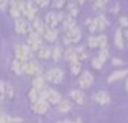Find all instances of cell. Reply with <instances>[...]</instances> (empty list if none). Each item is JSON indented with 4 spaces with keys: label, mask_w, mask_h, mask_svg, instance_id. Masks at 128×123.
Masks as SVG:
<instances>
[{
    "label": "cell",
    "mask_w": 128,
    "mask_h": 123,
    "mask_svg": "<svg viewBox=\"0 0 128 123\" xmlns=\"http://www.w3.org/2000/svg\"><path fill=\"white\" fill-rule=\"evenodd\" d=\"M15 58L23 63L32 60V50L28 47V44H18L15 47Z\"/></svg>",
    "instance_id": "1"
},
{
    "label": "cell",
    "mask_w": 128,
    "mask_h": 123,
    "mask_svg": "<svg viewBox=\"0 0 128 123\" xmlns=\"http://www.w3.org/2000/svg\"><path fill=\"white\" fill-rule=\"evenodd\" d=\"M63 70L58 68V66H55V68H50L49 71L44 75V78H46V81H50L54 83V84H60V83L63 81Z\"/></svg>",
    "instance_id": "2"
},
{
    "label": "cell",
    "mask_w": 128,
    "mask_h": 123,
    "mask_svg": "<svg viewBox=\"0 0 128 123\" xmlns=\"http://www.w3.org/2000/svg\"><path fill=\"white\" fill-rule=\"evenodd\" d=\"M38 10H39V6L34 3V0H28V2H26V8H24V11L21 13V16H24L29 23H32L38 18Z\"/></svg>",
    "instance_id": "3"
},
{
    "label": "cell",
    "mask_w": 128,
    "mask_h": 123,
    "mask_svg": "<svg viewBox=\"0 0 128 123\" xmlns=\"http://www.w3.org/2000/svg\"><path fill=\"white\" fill-rule=\"evenodd\" d=\"M23 73H26V75L39 76V75H42V66L39 65L36 60H29V62L23 63Z\"/></svg>",
    "instance_id": "4"
},
{
    "label": "cell",
    "mask_w": 128,
    "mask_h": 123,
    "mask_svg": "<svg viewBox=\"0 0 128 123\" xmlns=\"http://www.w3.org/2000/svg\"><path fill=\"white\" fill-rule=\"evenodd\" d=\"M80 39H81V29L76 26L75 29H72V31H66L65 36H63V44H78Z\"/></svg>",
    "instance_id": "5"
},
{
    "label": "cell",
    "mask_w": 128,
    "mask_h": 123,
    "mask_svg": "<svg viewBox=\"0 0 128 123\" xmlns=\"http://www.w3.org/2000/svg\"><path fill=\"white\" fill-rule=\"evenodd\" d=\"M28 47L32 52H38L42 47V36H39L38 32H29L28 34Z\"/></svg>",
    "instance_id": "6"
},
{
    "label": "cell",
    "mask_w": 128,
    "mask_h": 123,
    "mask_svg": "<svg viewBox=\"0 0 128 123\" xmlns=\"http://www.w3.org/2000/svg\"><path fill=\"white\" fill-rule=\"evenodd\" d=\"M78 83H80V89H89L91 86L94 84V76H92V73L91 71H83L81 75H80V79H78Z\"/></svg>",
    "instance_id": "7"
},
{
    "label": "cell",
    "mask_w": 128,
    "mask_h": 123,
    "mask_svg": "<svg viewBox=\"0 0 128 123\" xmlns=\"http://www.w3.org/2000/svg\"><path fill=\"white\" fill-rule=\"evenodd\" d=\"M15 32L18 34H29L31 32V23L24 18H20L15 21Z\"/></svg>",
    "instance_id": "8"
},
{
    "label": "cell",
    "mask_w": 128,
    "mask_h": 123,
    "mask_svg": "<svg viewBox=\"0 0 128 123\" xmlns=\"http://www.w3.org/2000/svg\"><path fill=\"white\" fill-rule=\"evenodd\" d=\"M49 107H50L49 102H47V101H41V99H39L38 102H34V104L31 105L32 112H34V114H38V115H44L47 110H49Z\"/></svg>",
    "instance_id": "9"
},
{
    "label": "cell",
    "mask_w": 128,
    "mask_h": 123,
    "mask_svg": "<svg viewBox=\"0 0 128 123\" xmlns=\"http://www.w3.org/2000/svg\"><path fill=\"white\" fill-rule=\"evenodd\" d=\"M92 101L97 102L99 105H109L110 104V96L107 94L106 91H97L96 94L92 96Z\"/></svg>",
    "instance_id": "10"
},
{
    "label": "cell",
    "mask_w": 128,
    "mask_h": 123,
    "mask_svg": "<svg viewBox=\"0 0 128 123\" xmlns=\"http://www.w3.org/2000/svg\"><path fill=\"white\" fill-rule=\"evenodd\" d=\"M46 29H47V26H46L44 21H41V18H36L34 21L31 23V32H38L39 36H44Z\"/></svg>",
    "instance_id": "11"
},
{
    "label": "cell",
    "mask_w": 128,
    "mask_h": 123,
    "mask_svg": "<svg viewBox=\"0 0 128 123\" xmlns=\"http://www.w3.org/2000/svg\"><path fill=\"white\" fill-rule=\"evenodd\" d=\"M70 97H72L73 102H76L78 105H84L86 104V96H84V92H83L81 89H73V91L70 92Z\"/></svg>",
    "instance_id": "12"
},
{
    "label": "cell",
    "mask_w": 128,
    "mask_h": 123,
    "mask_svg": "<svg viewBox=\"0 0 128 123\" xmlns=\"http://www.w3.org/2000/svg\"><path fill=\"white\" fill-rule=\"evenodd\" d=\"M44 23H46V26H47V28L57 29V26H58V19H57V15H55V11H49V13H46V18H44Z\"/></svg>",
    "instance_id": "13"
},
{
    "label": "cell",
    "mask_w": 128,
    "mask_h": 123,
    "mask_svg": "<svg viewBox=\"0 0 128 123\" xmlns=\"http://www.w3.org/2000/svg\"><path fill=\"white\" fill-rule=\"evenodd\" d=\"M126 76H128V70H117V71H114L112 75H109L107 83H109V84H112V83L118 81V79H122V78H126Z\"/></svg>",
    "instance_id": "14"
},
{
    "label": "cell",
    "mask_w": 128,
    "mask_h": 123,
    "mask_svg": "<svg viewBox=\"0 0 128 123\" xmlns=\"http://www.w3.org/2000/svg\"><path fill=\"white\" fill-rule=\"evenodd\" d=\"M42 39L44 41H47V42H55L57 39H58V31L57 29H52V28H47L46 29V32H44V36H42Z\"/></svg>",
    "instance_id": "15"
},
{
    "label": "cell",
    "mask_w": 128,
    "mask_h": 123,
    "mask_svg": "<svg viewBox=\"0 0 128 123\" xmlns=\"http://www.w3.org/2000/svg\"><path fill=\"white\" fill-rule=\"evenodd\" d=\"M114 41H115V45L122 50L123 47H125V37H123V29L118 28L115 31V36H114Z\"/></svg>",
    "instance_id": "16"
},
{
    "label": "cell",
    "mask_w": 128,
    "mask_h": 123,
    "mask_svg": "<svg viewBox=\"0 0 128 123\" xmlns=\"http://www.w3.org/2000/svg\"><path fill=\"white\" fill-rule=\"evenodd\" d=\"M8 11H10V16H12V18H15V21L21 18V11H20L18 6H16V0H10Z\"/></svg>",
    "instance_id": "17"
},
{
    "label": "cell",
    "mask_w": 128,
    "mask_h": 123,
    "mask_svg": "<svg viewBox=\"0 0 128 123\" xmlns=\"http://www.w3.org/2000/svg\"><path fill=\"white\" fill-rule=\"evenodd\" d=\"M66 10H68V13H66V15L72 16V18H76V16L80 15V5H78L76 2L66 3Z\"/></svg>",
    "instance_id": "18"
},
{
    "label": "cell",
    "mask_w": 128,
    "mask_h": 123,
    "mask_svg": "<svg viewBox=\"0 0 128 123\" xmlns=\"http://www.w3.org/2000/svg\"><path fill=\"white\" fill-rule=\"evenodd\" d=\"M36 54H38V57L41 58V60H49V58H52V49H50V47H46V45H42V47L39 49Z\"/></svg>",
    "instance_id": "19"
},
{
    "label": "cell",
    "mask_w": 128,
    "mask_h": 123,
    "mask_svg": "<svg viewBox=\"0 0 128 123\" xmlns=\"http://www.w3.org/2000/svg\"><path fill=\"white\" fill-rule=\"evenodd\" d=\"M62 101H63V99H62V96H60V92H57V91H54V89H52V91H50V94H49L47 102H49L50 105H52V104L54 105H58Z\"/></svg>",
    "instance_id": "20"
},
{
    "label": "cell",
    "mask_w": 128,
    "mask_h": 123,
    "mask_svg": "<svg viewBox=\"0 0 128 123\" xmlns=\"http://www.w3.org/2000/svg\"><path fill=\"white\" fill-rule=\"evenodd\" d=\"M62 26H63V29H65V32L75 29L76 28V18H72V16L66 15V18H65V21L62 23Z\"/></svg>",
    "instance_id": "21"
},
{
    "label": "cell",
    "mask_w": 128,
    "mask_h": 123,
    "mask_svg": "<svg viewBox=\"0 0 128 123\" xmlns=\"http://www.w3.org/2000/svg\"><path fill=\"white\" fill-rule=\"evenodd\" d=\"M32 88L38 89V91H41L42 88H46V78H44L42 75L34 76V79H32Z\"/></svg>",
    "instance_id": "22"
},
{
    "label": "cell",
    "mask_w": 128,
    "mask_h": 123,
    "mask_svg": "<svg viewBox=\"0 0 128 123\" xmlns=\"http://www.w3.org/2000/svg\"><path fill=\"white\" fill-rule=\"evenodd\" d=\"M63 54H65V50H63L58 44L54 45V49H52V58H54V62H58L60 58L63 57Z\"/></svg>",
    "instance_id": "23"
},
{
    "label": "cell",
    "mask_w": 128,
    "mask_h": 123,
    "mask_svg": "<svg viewBox=\"0 0 128 123\" xmlns=\"http://www.w3.org/2000/svg\"><path fill=\"white\" fill-rule=\"evenodd\" d=\"M94 21H96V24H97V31H104V29L109 26V21L106 19V16H104V15H99Z\"/></svg>",
    "instance_id": "24"
},
{
    "label": "cell",
    "mask_w": 128,
    "mask_h": 123,
    "mask_svg": "<svg viewBox=\"0 0 128 123\" xmlns=\"http://www.w3.org/2000/svg\"><path fill=\"white\" fill-rule=\"evenodd\" d=\"M3 96L8 101H13L15 99V88H13L10 83H5V91H3Z\"/></svg>",
    "instance_id": "25"
},
{
    "label": "cell",
    "mask_w": 128,
    "mask_h": 123,
    "mask_svg": "<svg viewBox=\"0 0 128 123\" xmlns=\"http://www.w3.org/2000/svg\"><path fill=\"white\" fill-rule=\"evenodd\" d=\"M70 71H72L73 76H80L83 73L81 71V62H78V60L72 62V63H70Z\"/></svg>",
    "instance_id": "26"
},
{
    "label": "cell",
    "mask_w": 128,
    "mask_h": 123,
    "mask_svg": "<svg viewBox=\"0 0 128 123\" xmlns=\"http://www.w3.org/2000/svg\"><path fill=\"white\" fill-rule=\"evenodd\" d=\"M63 57H65L66 60L72 63V62L78 60V52H76V49H66L65 54H63Z\"/></svg>",
    "instance_id": "27"
},
{
    "label": "cell",
    "mask_w": 128,
    "mask_h": 123,
    "mask_svg": "<svg viewBox=\"0 0 128 123\" xmlns=\"http://www.w3.org/2000/svg\"><path fill=\"white\" fill-rule=\"evenodd\" d=\"M12 71L15 73V75H23V62L20 60H13L12 62Z\"/></svg>",
    "instance_id": "28"
},
{
    "label": "cell",
    "mask_w": 128,
    "mask_h": 123,
    "mask_svg": "<svg viewBox=\"0 0 128 123\" xmlns=\"http://www.w3.org/2000/svg\"><path fill=\"white\" fill-rule=\"evenodd\" d=\"M28 99L31 101V104L38 102L39 99H41V97H39V91H38V89H34V88H31V89L28 91Z\"/></svg>",
    "instance_id": "29"
},
{
    "label": "cell",
    "mask_w": 128,
    "mask_h": 123,
    "mask_svg": "<svg viewBox=\"0 0 128 123\" xmlns=\"http://www.w3.org/2000/svg\"><path fill=\"white\" fill-rule=\"evenodd\" d=\"M76 52H78V62L83 63L84 60H88V52L81 47V45H78V47H76Z\"/></svg>",
    "instance_id": "30"
},
{
    "label": "cell",
    "mask_w": 128,
    "mask_h": 123,
    "mask_svg": "<svg viewBox=\"0 0 128 123\" xmlns=\"http://www.w3.org/2000/svg\"><path fill=\"white\" fill-rule=\"evenodd\" d=\"M97 47L102 50V49H107V36L106 34H100L97 36Z\"/></svg>",
    "instance_id": "31"
},
{
    "label": "cell",
    "mask_w": 128,
    "mask_h": 123,
    "mask_svg": "<svg viewBox=\"0 0 128 123\" xmlns=\"http://www.w3.org/2000/svg\"><path fill=\"white\" fill-rule=\"evenodd\" d=\"M57 109H58L60 112H70V110H72V105H70L68 101H65V99H63V101L57 105Z\"/></svg>",
    "instance_id": "32"
},
{
    "label": "cell",
    "mask_w": 128,
    "mask_h": 123,
    "mask_svg": "<svg viewBox=\"0 0 128 123\" xmlns=\"http://www.w3.org/2000/svg\"><path fill=\"white\" fill-rule=\"evenodd\" d=\"M50 5H52L57 11H62V8L66 5V0H52V3H50Z\"/></svg>",
    "instance_id": "33"
},
{
    "label": "cell",
    "mask_w": 128,
    "mask_h": 123,
    "mask_svg": "<svg viewBox=\"0 0 128 123\" xmlns=\"http://www.w3.org/2000/svg\"><path fill=\"white\" fill-rule=\"evenodd\" d=\"M50 91H52V89H50L49 86H46V88H42L41 91H39V97H41V101H47V99H49Z\"/></svg>",
    "instance_id": "34"
},
{
    "label": "cell",
    "mask_w": 128,
    "mask_h": 123,
    "mask_svg": "<svg viewBox=\"0 0 128 123\" xmlns=\"http://www.w3.org/2000/svg\"><path fill=\"white\" fill-rule=\"evenodd\" d=\"M107 3H109V0H96V2L92 3V6H94V10H99V11H100V10L106 8Z\"/></svg>",
    "instance_id": "35"
},
{
    "label": "cell",
    "mask_w": 128,
    "mask_h": 123,
    "mask_svg": "<svg viewBox=\"0 0 128 123\" xmlns=\"http://www.w3.org/2000/svg\"><path fill=\"white\" fill-rule=\"evenodd\" d=\"M109 57H110V54H109V50H107V49H102V50H99V55H97V58H99L102 63L106 62Z\"/></svg>",
    "instance_id": "36"
},
{
    "label": "cell",
    "mask_w": 128,
    "mask_h": 123,
    "mask_svg": "<svg viewBox=\"0 0 128 123\" xmlns=\"http://www.w3.org/2000/svg\"><path fill=\"white\" fill-rule=\"evenodd\" d=\"M118 11H120V3H118V2H112V5L109 6V13H112V15H117Z\"/></svg>",
    "instance_id": "37"
},
{
    "label": "cell",
    "mask_w": 128,
    "mask_h": 123,
    "mask_svg": "<svg viewBox=\"0 0 128 123\" xmlns=\"http://www.w3.org/2000/svg\"><path fill=\"white\" fill-rule=\"evenodd\" d=\"M91 65H92V68H94V70H102V65H104V63L100 62L97 57H94L92 60H91Z\"/></svg>",
    "instance_id": "38"
},
{
    "label": "cell",
    "mask_w": 128,
    "mask_h": 123,
    "mask_svg": "<svg viewBox=\"0 0 128 123\" xmlns=\"http://www.w3.org/2000/svg\"><path fill=\"white\" fill-rule=\"evenodd\" d=\"M88 47H97V37H96V36H92V34H91L89 36V37H88Z\"/></svg>",
    "instance_id": "39"
},
{
    "label": "cell",
    "mask_w": 128,
    "mask_h": 123,
    "mask_svg": "<svg viewBox=\"0 0 128 123\" xmlns=\"http://www.w3.org/2000/svg\"><path fill=\"white\" fill-rule=\"evenodd\" d=\"M118 24L122 29H128V18L126 16H120L118 18Z\"/></svg>",
    "instance_id": "40"
},
{
    "label": "cell",
    "mask_w": 128,
    "mask_h": 123,
    "mask_svg": "<svg viewBox=\"0 0 128 123\" xmlns=\"http://www.w3.org/2000/svg\"><path fill=\"white\" fill-rule=\"evenodd\" d=\"M34 3L39 6V8H44V6L50 5V3H52V0H34Z\"/></svg>",
    "instance_id": "41"
},
{
    "label": "cell",
    "mask_w": 128,
    "mask_h": 123,
    "mask_svg": "<svg viewBox=\"0 0 128 123\" xmlns=\"http://www.w3.org/2000/svg\"><path fill=\"white\" fill-rule=\"evenodd\" d=\"M0 123H12V117L5 114H0Z\"/></svg>",
    "instance_id": "42"
},
{
    "label": "cell",
    "mask_w": 128,
    "mask_h": 123,
    "mask_svg": "<svg viewBox=\"0 0 128 123\" xmlns=\"http://www.w3.org/2000/svg\"><path fill=\"white\" fill-rule=\"evenodd\" d=\"M55 15H57V19H58V23H63V21H65L66 15H65L63 11H55Z\"/></svg>",
    "instance_id": "43"
},
{
    "label": "cell",
    "mask_w": 128,
    "mask_h": 123,
    "mask_svg": "<svg viewBox=\"0 0 128 123\" xmlns=\"http://www.w3.org/2000/svg\"><path fill=\"white\" fill-rule=\"evenodd\" d=\"M88 26H89V28H88V29H89V32H91V34L97 31V24H96V21H94V19H92V21H91V23H89V24H88Z\"/></svg>",
    "instance_id": "44"
},
{
    "label": "cell",
    "mask_w": 128,
    "mask_h": 123,
    "mask_svg": "<svg viewBox=\"0 0 128 123\" xmlns=\"http://www.w3.org/2000/svg\"><path fill=\"white\" fill-rule=\"evenodd\" d=\"M10 6V0H0V10H6Z\"/></svg>",
    "instance_id": "45"
},
{
    "label": "cell",
    "mask_w": 128,
    "mask_h": 123,
    "mask_svg": "<svg viewBox=\"0 0 128 123\" xmlns=\"http://www.w3.org/2000/svg\"><path fill=\"white\" fill-rule=\"evenodd\" d=\"M112 63H114L115 66H117V65H123V60H122V58H117V57H115V58H112Z\"/></svg>",
    "instance_id": "46"
},
{
    "label": "cell",
    "mask_w": 128,
    "mask_h": 123,
    "mask_svg": "<svg viewBox=\"0 0 128 123\" xmlns=\"http://www.w3.org/2000/svg\"><path fill=\"white\" fill-rule=\"evenodd\" d=\"M12 123H23L21 117H12Z\"/></svg>",
    "instance_id": "47"
},
{
    "label": "cell",
    "mask_w": 128,
    "mask_h": 123,
    "mask_svg": "<svg viewBox=\"0 0 128 123\" xmlns=\"http://www.w3.org/2000/svg\"><path fill=\"white\" fill-rule=\"evenodd\" d=\"M75 2H76V3H78V5H83V3H86V2H88V0H75Z\"/></svg>",
    "instance_id": "48"
},
{
    "label": "cell",
    "mask_w": 128,
    "mask_h": 123,
    "mask_svg": "<svg viewBox=\"0 0 128 123\" xmlns=\"http://www.w3.org/2000/svg\"><path fill=\"white\" fill-rule=\"evenodd\" d=\"M123 37L128 39V29H123Z\"/></svg>",
    "instance_id": "49"
},
{
    "label": "cell",
    "mask_w": 128,
    "mask_h": 123,
    "mask_svg": "<svg viewBox=\"0 0 128 123\" xmlns=\"http://www.w3.org/2000/svg\"><path fill=\"white\" fill-rule=\"evenodd\" d=\"M125 89L128 91V76H126V83H125Z\"/></svg>",
    "instance_id": "50"
},
{
    "label": "cell",
    "mask_w": 128,
    "mask_h": 123,
    "mask_svg": "<svg viewBox=\"0 0 128 123\" xmlns=\"http://www.w3.org/2000/svg\"><path fill=\"white\" fill-rule=\"evenodd\" d=\"M73 123H83V122H81V120H80V118H76V120H75V122H73Z\"/></svg>",
    "instance_id": "51"
},
{
    "label": "cell",
    "mask_w": 128,
    "mask_h": 123,
    "mask_svg": "<svg viewBox=\"0 0 128 123\" xmlns=\"http://www.w3.org/2000/svg\"><path fill=\"white\" fill-rule=\"evenodd\" d=\"M60 123H73V122H70V120H63V122H60Z\"/></svg>",
    "instance_id": "52"
},
{
    "label": "cell",
    "mask_w": 128,
    "mask_h": 123,
    "mask_svg": "<svg viewBox=\"0 0 128 123\" xmlns=\"http://www.w3.org/2000/svg\"><path fill=\"white\" fill-rule=\"evenodd\" d=\"M0 110H2V101H0Z\"/></svg>",
    "instance_id": "53"
},
{
    "label": "cell",
    "mask_w": 128,
    "mask_h": 123,
    "mask_svg": "<svg viewBox=\"0 0 128 123\" xmlns=\"http://www.w3.org/2000/svg\"><path fill=\"white\" fill-rule=\"evenodd\" d=\"M36 123H41V122H36Z\"/></svg>",
    "instance_id": "54"
},
{
    "label": "cell",
    "mask_w": 128,
    "mask_h": 123,
    "mask_svg": "<svg viewBox=\"0 0 128 123\" xmlns=\"http://www.w3.org/2000/svg\"><path fill=\"white\" fill-rule=\"evenodd\" d=\"M92 2H96V0H92Z\"/></svg>",
    "instance_id": "55"
}]
</instances>
